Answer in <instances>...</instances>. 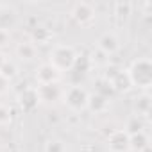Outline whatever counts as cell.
<instances>
[{
    "label": "cell",
    "mask_w": 152,
    "mask_h": 152,
    "mask_svg": "<svg viewBox=\"0 0 152 152\" xmlns=\"http://www.w3.org/2000/svg\"><path fill=\"white\" fill-rule=\"evenodd\" d=\"M127 75L131 79V84L134 88H140L147 91L152 86V63L148 57H140L131 63L127 68Z\"/></svg>",
    "instance_id": "6da1fadb"
},
{
    "label": "cell",
    "mask_w": 152,
    "mask_h": 152,
    "mask_svg": "<svg viewBox=\"0 0 152 152\" xmlns=\"http://www.w3.org/2000/svg\"><path fill=\"white\" fill-rule=\"evenodd\" d=\"M75 59H77V52H75L70 45H56L50 52V64L59 70L61 73L63 72H70L73 70V64H75Z\"/></svg>",
    "instance_id": "7a4b0ae2"
},
{
    "label": "cell",
    "mask_w": 152,
    "mask_h": 152,
    "mask_svg": "<svg viewBox=\"0 0 152 152\" xmlns=\"http://www.w3.org/2000/svg\"><path fill=\"white\" fill-rule=\"evenodd\" d=\"M61 95H63L64 104H66L70 109H73V111H83V109H86V106H88V95H90V93H88L83 86H79V84L68 86Z\"/></svg>",
    "instance_id": "3957f363"
},
{
    "label": "cell",
    "mask_w": 152,
    "mask_h": 152,
    "mask_svg": "<svg viewBox=\"0 0 152 152\" xmlns=\"http://www.w3.org/2000/svg\"><path fill=\"white\" fill-rule=\"evenodd\" d=\"M95 7L90 2H77L72 7V18L79 25H90L95 20Z\"/></svg>",
    "instance_id": "277c9868"
},
{
    "label": "cell",
    "mask_w": 152,
    "mask_h": 152,
    "mask_svg": "<svg viewBox=\"0 0 152 152\" xmlns=\"http://www.w3.org/2000/svg\"><path fill=\"white\" fill-rule=\"evenodd\" d=\"M106 145L111 152H129V134L124 129L111 131Z\"/></svg>",
    "instance_id": "5b68a950"
},
{
    "label": "cell",
    "mask_w": 152,
    "mask_h": 152,
    "mask_svg": "<svg viewBox=\"0 0 152 152\" xmlns=\"http://www.w3.org/2000/svg\"><path fill=\"white\" fill-rule=\"evenodd\" d=\"M61 75L63 73L59 70H56L50 63H43L36 70V81H38V84H57Z\"/></svg>",
    "instance_id": "8992f818"
},
{
    "label": "cell",
    "mask_w": 152,
    "mask_h": 152,
    "mask_svg": "<svg viewBox=\"0 0 152 152\" xmlns=\"http://www.w3.org/2000/svg\"><path fill=\"white\" fill-rule=\"evenodd\" d=\"M39 104V97L36 88H23V91L18 93V106L23 113H31L38 107Z\"/></svg>",
    "instance_id": "52a82bcc"
},
{
    "label": "cell",
    "mask_w": 152,
    "mask_h": 152,
    "mask_svg": "<svg viewBox=\"0 0 152 152\" xmlns=\"http://www.w3.org/2000/svg\"><path fill=\"white\" fill-rule=\"evenodd\" d=\"M118 48H120V41H118L116 34H113V32L102 34L97 41V50H100L104 56H113L118 52Z\"/></svg>",
    "instance_id": "ba28073f"
},
{
    "label": "cell",
    "mask_w": 152,
    "mask_h": 152,
    "mask_svg": "<svg viewBox=\"0 0 152 152\" xmlns=\"http://www.w3.org/2000/svg\"><path fill=\"white\" fill-rule=\"evenodd\" d=\"M109 84H111V90L118 91V93H125L132 88L131 84V79H129V75H127V70H118L113 77L109 79Z\"/></svg>",
    "instance_id": "9c48e42d"
},
{
    "label": "cell",
    "mask_w": 152,
    "mask_h": 152,
    "mask_svg": "<svg viewBox=\"0 0 152 152\" xmlns=\"http://www.w3.org/2000/svg\"><path fill=\"white\" fill-rule=\"evenodd\" d=\"M39 102H54L61 97V90L57 88V84H38L36 86Z\"/></svg>",
    "instance_id": "30bf717a"
},
{
    "label": "cell",
    "mask_w": 152,
    "mask_h": 152,
    "mask_svg": "<svg viewBox=\"0 0 152 152\" xmlns=\"http://www.w3.org/2000/svg\"><path fill=\"white\" fill-rule=\"evenodd\" d=\"M86 107L93 113H104L109 107V99L102 93H91V95H88V106Z\"/></svg>",
    "instance_id": "8fae6325"
},
{
    "label": "cell",
    "mask_w": 152,
    "mask_h": 152,
    "mask_svg": "<svg viewBox=\"0 0 152 152\" xmlns=\"http://www.w3.org/2000/svg\"><path fill=\"white\" fill-rule=\"evenodd\" d=\"M15 52L22 61H32L36 57V45L32 41H20L16 45Z\"/></svg>",
    "instance_id": "7c38bea8"
},
{
    "label": "cell",
    "mask_w": 152,
    "mask_h": 152,
    "mask_svg": "<svg viewBox=\"0 0 152 152\" xmlns=\"http://www.w3.org/2000/svg\"><path fill=\"white\" fill-rule=\"evenodd\" d=\"M150 107H152V100H150V95L147 91H143L136 100H134V111L138 116H148L150 115Z\"/></svg>",
    "instance_id": "4fadbf2b"
},
{
    "label": "cell",
    "mask_w": 152,
    "mask_h": 152,
    "mask_svg": "<svg viewBox=\"0 0 152 152\" xmlns=\"http://www.w3.org/2000/svg\"><path fill=\"white\" fill-rule=\"evenodd\" d=\"M147 147H148V136L145 134V131L129 136V150H132V152H143Z\"/></svg>",
    "instance_id": "5bb4252c"
},
{
    "label": "cell",
    "mask_w": 152,
    "mask_h": 152,
    "mask_svg": "<svg viewBox=\"0 0 152 152\" xmlns=\"http://www.w3.org/2000/svg\"><path fill=\"white\" fill-rule=\"evenodd\" d=\"M52 39V31L50 29H47V27H36L34 31H32V43L36 45H45V43H48Z\"/></svg>",
    "instance_id": "9a60e30c"
},
{
    "label": "cell",
    "mask_w": 152,
    "mask_h": 152,
    "mask_svg": "<svg viewBox=\"0 0 152 152\" xmlns=\"http://www.w3.org/2000/svg\"><path fill=\"white\" fill-rule=\"evenodd\" d=\"M145 129V122H143V118L141 116H138V115H132L129 120H127V124H125V132L131 136V134H136V132H141Z\"/></svg>",
    "instance_id": "2e32d148"
},
{
    "label": "cell",
    "mask_w": 152,
    "mask_h": 152,
    "mask_svg": "<svg viewBox=\"0 0 152 152\" xmlns=\"http://www.w3.org/2000/svg\"><path fill=\"white\" fill-rule=\"evenodd\" d=\"M132 2H129V0H120V2H115L113 9H115V15L120 18V20H125L129 18V15H132Z\"/></svg>",
    "instance_id": "e0dca14e"
},
{
    "label": "cell",
    "mask_w": 152,
    "mask_h": 152,
    "mask_svg": "<svg viewBox=\"0 0 152 152\" xmlns=\"http://www.w3.org/2000/svg\"><path fill=\"white\" fill-rule=\"evenodd\" d=\"M91 61H90V56H77V59H75V64H73V70H79L81 73L88 72L91 68Z\"/></svg>",
    "instance_id": "ac0fdd59"
},
{
    "label": "cell",
    "mask_w": 152,
    "mask_h": 152,
    "mask_svg": "<svg viewBox=\"0 0 152 152\" xmlns=\"http://www.w3.org/2000/svg\"><path fill=\"white\" fill-rule=\"evenodd\" d=\"M45 152H66V147H64V143L61 141V140H57V138H52V140H48L47 143H45V148H43Z\"/></svg>",
    "instance_id": "d6986e66"
},
{
    "label": "cell",
    "mask_w": 152,
    "mask_h": 152,
    "mask_svg": "<svg viewBox=\"0 0 152 152\" xmlns=\"http://www.w3.org/2000/svg\"><path fill=\"white\" fill-rule=\"evenodd\" d=\"M0 73L4 75V77L7 79V81H11V79H15L16 77V73H18V68L11 63V61H6L4 63V66L0 68Z\"/></svg>",
    "instance_id": "ffe728a7"
},
{
    "label": "cell",
    "mask_w": 152,
    "mask_h": 152,
    "mask_svg": "<svg viewBox=\"0 0 152 152\" xmlns=\"http://www.w3.org/2000/svg\"><path fill=\"white\" fill-rule=\"evenodd\" d=\"M11 109L4 104H0V125H7L11 122Z\"/></svg>",
    "instance_id": "44dd1931"
},
{
    "label": "cell",
    "mask_w": 152,
    "mask_h": 152,
    "mask_svg": "<svg viewBox=\"0 0 152 152\" xmlns=\"http://www.w3.org/2000/svg\"><path fill=\"white\" fill-rule=\"evenodd\" d=\"M11 41V32L7 31V27H0V48L7 47Z\"/></svg>",
    "instance_id": "7402d4cb"
},
{
    "label": "cell",
    "mask_w": 152,
    "mask_h": 152,
    "mask_svg": "<svg viewBox=\"0 0 152 152\" xmlns=\"http://www.w3.org/2000/svg\"><path fill=\"white\" fill-rule=\"evenodd\" d=\"M9 83H11V81H7V79L4 77V75L0 73V95L7 91V88H9Z\"/></svg>",
    "instance_id": "603a6c76"
},
{
    "label": "cell",
    "mask_w": 152,
    "mask_h": 152,
    "mask_svg": "<svg viewBox=\"0 0 152 152\" xmlns=\"http://www.w3.org/2000/svg\"><path fill=\"white\" fill-rule=\"evenodd\" d=\"M6 61H7V59H6V56H4L2 52H0V68L4 66V63H6Z\"/></svg>",
    "instance_id": "cb8c5ba5"
}]
</instances>
